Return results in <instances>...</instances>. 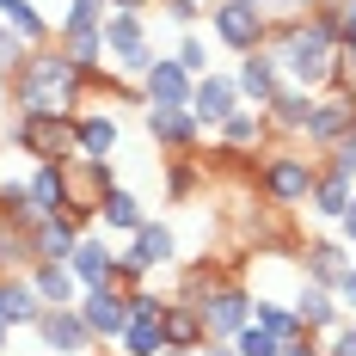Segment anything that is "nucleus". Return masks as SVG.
<instances>
[{"mask_svg": "<svg viewBox=\"0 0 356 356\" xmlns=\"http://www.w3.org/2000/svg\"><path fill=\"white\" fill-rule=\"evenodd\" d=\"M283 68V86H301V92H332L344 86V68H338V31L320 25L314 13H295V19H270V43H264Z\"/></svg>", "mask_w": 356, "mask_h": 356, "instance_id": "nucleus-1", "label": "nucleus"}, {"mask_svg": "<svg viewBox=\"0 0 356 356\" xmlns=\"http://www.w3.org/2000/svg\"><path fill=\"white\" fill-rule=\"evenodd\" d=\"M6 99H13L19 117H25V111H80L86 80H80V68L68 62V49H62V43H43V49H31L25 74L6 86Z\"/></svg>", "mask_w": 356, "mask_h": 356, "instance_id": "nucleus-2", "label": "nucleus"}, {"mask_svg": "<svg viewBox=\"0 0 356 356\" xmlns=\"http://www.w3.org/2000/svg\"><path fill=\"white\" fill-rule=\"evenodd\" d=\"M320 172H325V166H314V160H307V154H295V147L258 154V197H264L270 209H295V203H307V197H314Z\"/></svg>", "mask_w": 356, "mask_h": 356, "instance_id": "nucleus-3", "label": "nucleus"}, {"mask_svg": "<svg viewBox=\"0 0 356 356\" xmlns=\"http://www.w3.org/2000/svg\"><path fill=\"white\" fill-rule=\"evenodd\" d=\"M99 37H105V62L111 74H123V80H142L160 56H154V37H147V19L142 13H111L105 25H99Z\"/></svg>", "mask_w": 356, "mask_h": 356, "instance_id": "nucleus-4", "label": "nucleus"}, {"mask_svg": "<svg viewBox=\"0 0 356 356\" xmlns=\"http://www.w3.org/2000/svg\"><path fill=\"white\" fill-rule=\"evenodd\" d=\"M74 117L80 111H25L6 123V142L25 147L31 160H68L74 154Z\"/></svg>", "mask_w": 356, "mask_h": 356, "instance_id": "nucleus-5", "label": "nucleus"}, {"mask_svg": "<svg viewBox=\"0 0 356 356\" xmlns=\"http://www.w3.org/2000/svg\"><path fill=\"white\" fill-rule=\"evenodd\" d=\"M191 307L203 314L209 344H234V338L252 325V289H246V283H234V277H221V283H215L203 301H191Z\"/></svg>", "mask_w": 356, "mask_h": 356, "instance_id": "nucleus-6", "label": "nucleus"}, {"mask_svg": "<svg viewBox=\"0 0 356 356\" xmlns=\"http://www.w3.org/2000/svg\"><path fill=\"white\" fill-rule=\"evenodd\" d=\"M209 31H215L221 49L252 56V49L270 43V13H258V6H246V0H215L209 6Z\"/></svg>", "mask_w": 356, "mask_h": 356, "instance_id": "nucleus-7", "label": "nucleus"}, {"mask_svg": "<svg viewBox=\"0 0 356 356\" xmlns=\"http://www.w3.org/2000/svg\"><path fill=\"white\" fill-rule=\"evenodd\" d=\"M356 129V86H332L314 99V117H307V147H338Z\"/></svg>", "mask_w": 356, "mask_h": 356, "instance_id": "nucleus-8", "label": "nucleus"}, {"mask_svg": "<svg viewBox=\"0 0 356 356\" xmlns=\"http://www.w3.org/2000/svg\"><path fill=\"white\" fill-rule=\"evenodd\" d=\"M31 332H37V344H43L49 356H92V350H99V338L86 332L80 307H43Z\"/></svg>", "mask_w": 356, "mask_h": 356, "instance_id": "nucleus-9", "label": "nucleus"}, {"mask_svg": "<svg viewBox=\"0 0 356 356\" xmlns=\"http://www.w3.org/2000/svg\"><path fill=\"white\" fill-rule=\"evenodd\" d=\"M80 320H86V332H92L99 344H117L123 325H129V295H123L117 283L86 289V295H80Z\"/></svg>", "mask_w": 356, "mask_h": 356, "instance_id": "nucleus-10", "label": "nucleus"}, {"mask_svg": "<svg viewBox=\"0 0 356 356\" xmlns=\"http://www.w3.org/2000/svg\"><path fill=\"white\" fill-rule=\"evenodd\" d=\"M142 129L160 147H172V154H197V142H203V123L191 117V105H147Z\"/></svg>", "mask_w": 356, "mask_h": 356, "instance_id": "nucleus-11", "label": "nucleus"}, {"mask_svg": "<svg viewBox=\"0 0 356 356\" xmlns=\"http://www.w3.org/2000/svg\"><path fill=\"white\" fill-rule=\"evenodd\" d=\"M25 191H31L37 221H43V215H68V209H74V178H68V160H37L31 172H25Z\"/></svg>", "mask_w": 356, "mask_h": 356, "instance_id": "nucleus-12", "label": "nucleus"}, {"mask_svg": "<svg viewBox=\"0 0 356 356\" xmlns=\"http://www.w3.org/2000/svg\"><path fill=\"white\" fill-rule=\"evenodd\" d=\"M234 86H240V105L270 111V99L283 92V68H277V56H270V49H252V56H240Z\"/></svg>", "mask_w": 356, "mask_h": 356, "instance_id": "nucleus-13", "label": "nucleus"}, {"mask_svg": "<svg viewBox=\"0 0 356 356\" xmlns=\"http://www.w3.org/2000/svg\"><path fill=\"white\" fill-rule=\"evenodd\" d=\"M289 307H295V314H301V325H307V332H314V338H332V332H338V325L350 320V314H344V307H338V295H332V289H325V283H307V277H301V283H295V295H289Z\"/></svg>", "mask_w": 356, "mask_h": 356, "instance_id": "nucleus-14", "label": "nucleus"}, {"mask_svg": "<svg viewBox=\"0 0 356 356\" xmlns=\"http://www.w3.org/2000/svg\"><path fill=\"white\" fill-rule=\"evenodd\" d=\"M117 142H123L117 111H80V117H74V154H80V160H111Z\"/></svg>", "mask_w": 356, "mask_h": 356, "instance_id": "nucleus-15", "label": "nucleus"}, {"mask_svg": "<svg viewBox=\"0 0 356 356\" xmlns=\"http://www.w3.org/2000/svg\"><path fill=\"white\" fill-rule=\"evenodd\" d=\"M221 147H234V154H258V147L270 142V111H252V105H240V111H227L221 123L209 129Z\"/></svg>", "mask_w": 356, "mask_h": 356, "instance_id": "nucleus-16", "label": "nucleus"}, {"mask_svg": "<svg viewBox=\"0 0 356 356\" xmlns=\"http://www.w3.org/2000/svg\"><path fill=\"white\" fill-rule=\"evenodd\" d=\"M227 111H240V86H234V74H203L197 86H191V117L203 123V129H215Z\"/></svg>", "mask_w": 356, "mask_h": 356, "instance_id": "nucleus-17", "label": "nucleus"}, {"mask_svg": "<svg viewBox=\"0 0 356 356\" xmlns=\"http://www.w3.org/2000/svg\"><path fill=\"white\" fill-rule=\"evenodd\" d=\"M191 86H197V80L178 68V56H160V62L142 74V99L147 105H191Z\"/></svg>", "mask_w": 356, "mask_h": 356, "instance_id": "nucleus-18", "label": "nucleus"}, {"mask_svg": "<svg viewBox=\"0 0 356 356\" xmlns=\"http://www.w3.org/2000/svg\"><path fill=\"white\" fill-rule=\"evenodd\" d=\"M111 258L117 252H111L105 234H80V246L68 252V270L80 277V289H105L111 283Z\"/></svg>", "mask_w": 356, "mask_h": 356, "instance_id": "nucleus-19", "label": "nucleus"}, {"mask_svg": "<svg viewBox=\"0 0 356 356\" xmlns=\"http://www.w3.org/2000/svg\"><path fill=\"white\" fill-rule=\"evenodd\" d=\"M142 221H147V209H142V197H136V191H123V184H117V191L99 197V227H105V234H129V240H136V234H142Z\"/></svg>", "mask_w": 356, "mask_h": 356, "instance_id": "nucleus-20", "label": "nucleus"}, {"mask_svg": "<svg viewBox=\"0 0 356 356\" xmlns=\"http://www.w3.org/2000/svg\"><path fill=\"white\" fill-rule=\"evenodd\" d=\"M37 314H43V301H37L31 277H0V325L19 332V325H37Z\"/></svg>", "mask_w": 356, "mask_h": 356, "instance_id": "nucleus-21", "label": "nucleus"}, {"mask_svg": "<svg viewBox=\"0 0 356 356\" xmlns=\"http://www.w3.org/2000/svg\"><path fill=\"white\" fill-rule=\"evenodd\" d=\"M31 289L43 307H80V295H86L68 264H31Z\"/></svg>", "mask_w": 356, "mask_h": 356, "instance_id": "nucleus-22", "label": "nucleus"}, {"mask_svg": "<svg viewBox=\"0 0 356 356\" xmlns=\"http://www.w3.org/2000/svg\"><path fill=\"white\" fill-rule=\"evenodd\" d=\"M160 325H166V350H203V344H209V332H203V314H197L191 301H166Z\"/></svg>", "mask_w": 356, "mask_h": 356, "instance_id": "nucleus-23", "label": "nucleus"}, {"mask_svg": "<svg viewBox=\"0 0 356 356\" xmlns=\"http://www.w3.org/2000/svg\"><path fill=\"white\" fill-rule=\"evenodd\" d=\"M344 264H350V246H344V240H307V246H301V277H307V283L332 289Z\"/></svg>", "mask_w": 356, "mask_h": 356, "instance_id": "nucleus-24", "label": "nucleus"}, {"mask_svg": "<svg viewBox=\"0 0 356 356\" xmlns=\"http://www.w3.org/2000/svg\"><path fill=\"white\" fill-rule=\"evenodd\" d=\"M0 25H6V31H19L31 49L56 43V25L43 19V6H37V0H6V6H0Z\"/></svg>", "mask_w": 356, "mask_h": 356, "instance_id": "nucleus-25", "label": "nucleus"}, {"mask_svg": "<svg viewBox=\"0 0 356 356\" xmlns=\"http://www.w3.org/2000/svg\"><path fill=\"white\" fill-rule=\"evenodd\" d=\"M350 197H356V184L350 178H338V172H320V184H314V197H307V215L314 221H344V209H350Z\"/></svg>", "mask_w": 356, "mask_h": 356, "instance_id": "nucleus-26", "label": "nucleus"}, {"mask_svg": "<svg viewBox=\"0 0 356 356\" xmlns=\"http://www.w3.org/2000/svg\"><path fill=\"white\" fill-rule=\"evenodd\" d=\"M68 178H74V203H99L105 191H117V178H111V160H68Z\"/></svg>", "mask_w": 356, "mask_h": 356, "instance_id": "nucleus-27", "label": "nucleus"}, {"mask_svg": "<svg viewBox=\"0 0 356 356\" xmlns=\"http://www.w3.org/2000/svg\"><path fill=\"white\" fill-rule=\"evenodd\" d=\"M307 117H314V92H301V86H283L270 99V129H283V136H301Z\"/></svg>", "mask_w": 356, "mask_h": 356, "instance_id": "nucleus-28", "label": "nucleus"}, {"mask_svg": "<svg viewBox=\"0 0 356 356\" xmlns=\"http://www.w3.org/2000/svg\"><path fill=\"white\" fill-rule=\"evenodd\" d=\"M252 320L264 325V332H270V338H301V332H307V325H301V314H295V307H289V301H270V295H252Z\"/></svg>", "mask_w": 356, "mask_h": 356, "instance_id": "nucleus-29", "label": "nucleus"}, {"mask_svg": "<svg viewBox=\"0 0 356 356\" xmlns=\"http://www.w3.org/2000/svg\"><path fill=\"white\" fill-rule=\"evenodd\" d=\"M117 350L123 356H166V325L160 320H129L123 338H117Z\"/></svg>", "mask_w": 356, "mask_h": 356, "instance_id": "nucleus-30", "label": "nucleus"}, {"mask_svg": "<svg viewBox=\"0 0 356 356\" xmlns=\"http://www.w3.org/2000/svg\"><path fill=\"white\" fill-rule=\"evenodd\" d=\"M0 215H6V221H19V227H37V209H31L25 178H0Z\"/></svg>", "mask_w": 356, "mask_h": 356, "instance_id": "nucleus-31", "label": "nucleus"}, {"mask_svg": "<svg viewBox=\"0 0 356 356\" xmlns=\"http://www.w3.org/2000/svg\"><path fill=\"white\" fill-rule=\"evenodd\" d=\"M111 19V0H68V13H62V37L74 31H99Z\"/></svg>", "mask_w": 356, "mask_h": 356, "instance_id": "nucleus-32", "label": "nucleus"}, {"mask_svg": "<svg viewBox=\"0 0 356 356\" xmlns=\"http://www.w3.org/2000/svg\"><path fill=\"white\" fill-rule=\"evenodd\" d=\"M25 62H31V43H25L19 31H6V25H0V86H13V80L25 74Z\"/></svg>", "mask_w": 356, "mask_h": 356, "instance_id": "nucleus-33", "label": "nucleus"}, {"mask_svg": "<svg viewBox=\"0 0 356 356\" xmlns=\"http://www.w3.org/2000/svg\"><path fill=\"white\" fill-rule=\"evenodd\" d=\"M203 172H209L203 160H172V166H166V203H184V197L197 191V178H203Z\"/></svg>", "mask_w": 356, "mask_h": 356, "instance_id": "nucleus-34", "label": "nucleus"}, {"mask_svg": "<svg viewBox=\"0 0 356 356\" xmlns=\"http://www.w3.org/2000/svg\"><path fill=\"white\" fill-rule=\"evenodd\" d=\"M172 56H178V68L191 74V80H203V74H209V43H203L197 31H184V37H178V49H172Z\"/></svg>", "mask_w": 356, "mask_h": 356, "instance_id": "nucleus-35", "label": "nucleus"}, {"mask_svg": "<svg viewBox=\"0 0 356 356\" xmlns=\"http://www.w3.org/2000/svg\"><path fill=\"white\" fill-rule=\"evenodd\" d=\"M234 350H240V356H283V338H270V332H264V325L252 320L246 332H240V338H234Z\"/></svg>", "mask_w": 356, "mask_h": 356, "instance_id": "nucleus-36", "label": "nucleus"}, {"mask_svg": "<svg viewBox=\"0 0 356 356\" xmlns=\"http://www.w3.org/2000/svg\"><path fill=\"white\" fill-rule=\"evenodd\" d=\"M203 13H209L203 0H160V19H166V25H178V31H191Z\"/></svg>", "mask_w": 356, "mask_h": 356, "instance_id": "nucleus-37", "label": "nucleus"}, {"mask_svg": "<svg viewBox=\"0 0 356 356\" xmlns=\"http://www.w3.org/2000/svg\"><path fill=\"white\" fill-rule=\"evenodd\" d=\"M325 172H338V178H350V184H356V129L338 147H325Z\"/></svg>", "mask_w": 356, "mask_h": 356, "instance_id": "nucleus-38", "label": "nucleus"}, {"mask_svg": "<svg viewBox=\"0 0 356 356\" xmlns=\"http://www.w3.org/2000/svg\"><path fill=\"white\" fill-rule=\"evenodd\" d=\"M123 295H129V320H160V314H166V301H160V295H154V289H123Z\"/></svg>", "mask_w": 356, "mask_h": 356, "instance_id": "nucleus-39", "label": "nucleus"}, {"mask_svg": "<svg viewBox=\"0 0 356 356\" xmlns=\"http://www.w3.org/2000/svg\"><path fill=\"white\" fill-rule=\"evenodd\" d=\"M332 295H338V307H344V314L356 320V258L344 264V270H338V283H332Z\"/></svg>", "mask_w": 356, "mask_h": 356, "instance_id": "nucleus-40", "label": "nucleus"}, {"mask_svg": "<svg viewBox=\"0 0 356 356\" xmlns=\"http://www.w3.org/2000/svg\"><path fill=\"white\" fill-rule=\"evenodd\" d=\"M320 350H325V356H356V320H344V325L320 344Z\"/></svg>", "mask_w": 356, "mask_h": 356, "instance_id": "nucleus-41", "label": "nucleus"}, {"mask_svg": "<svg viewBox=\"0 0 356 356\" xmlns=\"http://www.w3.org/2000/svg\"><path fill=\"white\" fill-rule=\"evenodd\" d=\"M338 234H344V246H356V197H350V209H344V221H338Z\"/></svg>", "mask_w": 356, "mask_h": 356, "instance_id": "nucleus-42", "label": "nucleus"}, {"mask_svg": "<svg viewBox=\"0 0 356 356\" xmlns=\"http://www.w3.org/2000/svg\"><path fill=\"white\" fill-rule=\"evenodd\" d=\"M147 6H160V0H111V13H147Z\"/></svg>", "mask_w": 356, "mask_h": 356, "instance_id": "nucleus-43", "label": "nucleus"}, {"mask_svg": "<svg viewBox=\"0 0 356 356\" xmlns=\"http://www.w3.org/2000/svg\"><path fill=\"white\" fill-rule=\"evenodd\" d=\"M203 356H240L234 344H203Z\"/></svg>", "mask_w": 356, "mask_h": 356, "instance_id": "nucleus-44", "label": "nucleus"}, {"mask_svg": "<svg viewBox=\"0 0 356 356\" xmlns=\"http://www.w3.org/2000/svg\"><path fill=\"white\" fill-rule=\"evenodd\" d=\"M6 338H13V332H6V325H0V356H6Z\"/></svg>", "mask_w": 356, "mask_h": 356, "instance_id": "nucleus-45", "label": "nucleus"}, {"mask_svg": "<svg viewBox=\"0 0 356 356\" xmlns=\"http://www.w3.org/2000/svg\"><path fill=\"white\" fill-rule=\"evenodd\" d=\"M166 356H203V350H166Z\"/></svg>", "mask_w": 356, "mask_h": 356, "instance_id": "nucleus-46", "label": "nucleus"}, {"mask_svg": "<svg viewBox=\"0 0 356 356\" xmlns=\"http://www.w3.org/2000/svg\"><path fill=\"white\" fill-rule=\"evenodd\" d=\"M0 6H6V0H0Z\"/></svg>", "mask_w": 356, "mask_h": 356, "instance_id": "nucleus-47", "label": "nucleus"}]
</instances>
